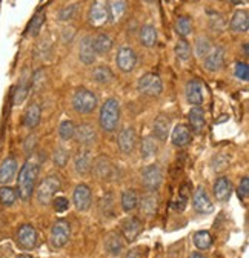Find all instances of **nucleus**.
<instances>
[{"mask_svg": "<svg viewBox=\"0 0 249 258\" xmlns=\"http://www.w3.org/2000/svg\"><path fill=\"white\" fill-rule=\"evenodd\" d=\"M39 171H40V166L33 158L25 161V165L22 166L19 177H17V196L20 197V200L28 202L31 196H33V190L36 187V181L39 177Z\"/></svg>", "mask_w": 249, "mask_h": 258, "instance_id": "obj_1", "label": "nucleus"}, {"mask_svg": "<svg viewBox=\"0 0 249 258\" xmlns=\"http://www.w3.org/2000/svg\"><path fill=\"white\" fill-rule=\"evenodd\" d=\"M100 127L105 133H114L120 123V103L117 99H108L102 108L99 115Z\"/></svg>", "mask_w": 249, "mask_h": 258, "instance_id": "obj_2", "label": "nucleus"}, {"mask_svg": "<svg viewBox=\"0 0 249 258\" xmlns=\"http://www.w3.org/2000/svg\"><path fill=\"white\" fill-rule=\"evenodd\" d=\"M97 95L86 88H79L73 95V108L79 114H91L97 108Z\"/></svg>", "mask_w": 249, "mask_h": 258, "instance_id": "obj_3", "label": "nucleus"}, {"mask_svg": "<svg viewBox=\"0 0 249 258\" xmlns=\"http://www.w3.org/2000/svg\"><path fill=\"white\" fill-rule=\"evenodd\" d=\"M60 186H61V181H60V177L55 175V174H51L48 175L46 178H43L37 187V192H36V197H37V202L42 205V206H46L52 202V199L55 197V194L60 190Z\"/></svg>", "mask_w": 249, "mask_h": 258, "instance_id": "obj_4", "label": "nucleus"}, {"mask_svg": "<svg viewBox=\"0 0 249 258\" xmlns=\"http://www.w3.org/2000/svg\"><path fill=\"white\" fill-rule=\"evenodd\" d=\"M71 238V226L67 220H57L49 232V243L54 249L67 246Z\"/></svg>", "mask_w": 249, "mask_h": 258, "instance_id": "obj_5", "label": "nucleus"}, {"mask_svg": "<svg viewBox=\"0 0 249 258\" xmlns=\"http://www.w3.org/2000/svg\"><path fill=\"white\" fill-rule=\"evenodd\" d=\"M137 89L140 94L143 95H149V97H157L162 94L163 91V83L162 79L157 74H145L139 79L137 82Z\"/></svg>", "mask_w": 249, "mask_h": 258, "instance_id": "obj_6", "label": "nucleus"}, {"mask_svg": "<svg viewBox=\"0 0 249 258\" xmlns=\"http://www.w3.org/2000/svg\"><path fill=\"white\" fill-rule=\"evenodd\" d=\"M88 20L92 26H103L109 22V11H108V0H94L88 13Z\"/></svg>", "mask_w": 249, "mask_h": 258, "instance_id": "obj_7", "label": "nucleus"}, {"mask_svg": "<svg viewBox=\"0 0 249 258\" xmlns=\"http://www.w3.org/2000/svg\"><path fill=\"white\" fill-rule=\"evenodd\" d=\"M163 181V171L159 165H149L142 171V183L149 192H155Z\"/></svg>", "mask_w": 249, "mask_h": 258, "instance_id": "obj_8", "label": "nucleus"}, {"mask_svg": "<svg viewBox=\"0 0 249 258\" xmlns=\"http://www.w3.org/2000/svg\"><path fill=\"white\" fill-rule=\"evenodd\" d=\"M16 240H17V244L23 250H31V249H34L37 246L39 235H37V231H36L34 226H31V224H22L20 228L17 229Z\"/></svg>", "mask_w": 249, "mask_h": 258, "instance_id": "obj_9", "label": "nucleus"}, {"mask_svg": "<svg viewBox=\"0 0 249 258\" xmlns=\"http://www.w3.org/2000/svg\"><path fill=\"white\" fill-rule=\"evenodd\" d=\"M76 142L80 146H88L91 148L97 142V131L96 126L92 123H82L79 126H76V134H74Z\"/></svg>", "mask_w": 249, "mask_h": 258, "instance_id": "obj_10", "label": "nucleus"}, {"mask_svg": "<svg viewBox=\"0 0 249 258\" xmlns=\"http://www.w3.org/2000/svg\"><path fill=\"white\" fill-rule=\"evenodd\" d=\"M115 63L120 71L123 73H131L136 68L137 63V54L133 48L130 46H121L115 55Z\"/></svg>", "mask_w": 249, "mask_h": 258, "instance_id": "obj_11", "label": "nucleus"}, {"mask_svg": "<svg viewBox=\"0 0 249 258\" xmlns=\"http://www.w3.org/2000/svg\"><path fill=\"white\" fill-rule=\"evenodd\" d=\"M193 208L197 214H211L214 211V205L212 200L209 197V194L206 190L205 186H199L194 192V197H193Z\"/></svg>", "mask_w": 249, "mask_h": 258, "instance_id": "obj_12", "label": "nucleus"}, {"mask_svg": "<svg viewBox=\"0 0 249 258\" xmlns=\"http://www.w3.org/2000/svg\"><path fill=\"white\" fill-rule=\"evenodd\" d=\"M73 203L77 211L85 212L91 208L92 203V196H91V189L88 184H77L73 194Z\"/></svg>", "mask_w": 249, "mask_h": 258, "instance_id": "obj_13", "label": "nucleus"}, {"mask_svg": "<svg viewBox=\"0 0 249 258\" xmlns=\"http://www.w3.org/2000/svg\"><path fill=\"white\" fill-rule=\"evenodd\" d=\"M92 166V155H91V148L88 146H80L77 152L74 154V168L77 174L86 175L91 171Z\"/></svg>", "mask_w": 249, "mask_h": 258, "instance_id": "obj_14", "label": "nucleus"}, {"mask_svg": "<svg viewBox=\"0 0 249 258\" xmlns=\"http://www.w3.org/2000/svg\"><path fill=\"white\" fill-rule=\"evenodd\" d=\"M184 94H186V100H188L190 105H193L196 108H200L203 105V85L200 83V80L191 79L188 83H186Z\"/></svg>", "mask_w": 249, "mask_h": 258, "instance_id": "obj_15", "label": "nucleus"}, {"mask_svg": "<svg viewBox=\"0 0 249 258\" xmlns=\"http://www.w3.org/2000/svg\"><path fill=\"white\" fill-rule=\"evenodd\" d=\"M117 145H118V149L123 154H131L136 149V145H137V133H136V129L131 127V126L121 129V133L118 134Z\"/></svg>", "mask_w": 249, "mask_h": 258, "instance_id": "obj_16", "label": "nucleus"}, {"mask_svg": "<svg viewBox=\"0 0 249 258\" xmlns=\"http://www.w3.org/2000/svg\"><path fill=\"white\" fill-rule=\"evenodd\" d=\"M143 229V223L137 217H128L127 220L121 221V235L127 241H134Z\"/></svg>", "mask_w": 249, "mask_h": 258, "instance_id": "obj_17", "label": "nucleus"}, {"mask_svg": "<svg viewBox=\"0 0 249 258\" xmlns=\"http://www.w3.org/2000/svg\"><path fill=\"white\" fill-rule=\"evenodd\" d=\"M137 206L143 217L152 218L155 214H157V209H159V196L155 192H149L139 200Z\"/></svg>", "mask_w": 249, "mask_h": 258, "instance_id": "obj_18", "label": "nucleus"}, {"mask_svg": "<svg viewBox=\"0 0 249 258\" xmlns=\"http://www.w3.org/2000/svg\"><path fill=\"white\" fill-rule=\"evenodd\" d=\"M214 197L219 203H226L229 202L232 196V183L229 181L228 177H220L217 178L214 183Z\"/></svg>", "mask_w": 249, "mask_h": 258, "instance_id": "obj_19", "label": "nucleus"}, {"mask_svg": "<svg viewBox=\"0 0 249 258\" xmlns=\"http://www.w3.org/2000/svg\"><path fill=\"white\" fill-rule=\"evenodd\" d=\"M91 171L94 172V175L99 180H108L112 177L114 166L109 161V158H106L105 155H100L94 160V163H92V166H91Z\"/></svg>", "mask_w": 249, "mask_h": 258, "instance_id": "obj_20", "label": "nucleus"}, {"mask_svg": "<svg viewBox=\"0 0 249 258\" xmlns=\"http://www.w3.org/2000/svg\"><path fill=\"white\" fill-rule=\"evenodd\" d=\"M17 160L14 157H8L2 161V165H0V184L5 186V184H10L14 177H16V172H17Z\"/></svg>", "mask_w": 249, "mask_h": 258, "instance_id": "obj_21", "label": "nucleus"}, {"mask_svg": "<svg viewBox=\"0 0 249 258\" xmlns=\"http://www.w3.org/2000/svg\"><path fill=\"white\" fill-rule=\"evenodd\" d=\"M225 64V52L222 48H214L205 57V68L211 73L220 71Z\"/></svg>", "mask_w": 249, "mask_h": 258, "instance_id": "obj_22", "label": "nucleus"}, {"mask_svg": "<svg viewBox=\"0 0 249 258\" xmlns=\"http://www.w3.org/2000/svg\"><path fill=\"white\" fill-rule=\"evenodd\" d=\"M169 129H171V120L166 115H159L154 120V126H152V133H154V139L165 142L169 136Z\"/></svg>", "mask_w": 249, "mask_h": 258, "instance_id": "obj_23", "label": "nucleus"}, {"mask_svg": "<svg viewBox=\"0 0 249 258\" xmlns=\"http://www.w3.org/2000/svg\"><path fill=\"white\" fill-rule=\"evenodd\" d=\"M79 58L85 64H92V63H94L96 52H94V48H92V37L91 36H85L80 40V45H79Z\"/></svg>", "mask_w": 249, "mask_h": 258, "instance_id": "obj_24", "label": "nucleus"}, {"mask_svg": "<svg viewBox=\"0 0 249 258\" xmlns=\"http://www.w3.org/2000/svg\"><path fill=\"white\" fill-rule=\"evenodd\" d=\"M172 143L177 146V148H184L191 143V139H193V134H191V129L186 126V124H177L172 131Z\"/></svg>", "mask_w": 249, "mask_h": 258, "instance_id": "obj_25", "label": "nucleus"}, {"mask_svg": "<svg viewBox=\"0 0 249 258\" xmlns=\"http://www.w3.org/2000/svg\"><path fill=\"white\" fill-rule=\"evenodd\" d=\"M40 118H42V109L39 103L36 102L31 103L23 114V126L28 129H34L40 123Z\"/></svg>", "mask_w": 249, "mask_h": 258, "instance_id": "obj_26", "label": "nucleus"}, {"mask_svg": "<svg viewBox=\"0 0 249 258\" xmlns=\"http://www.w3.org/2000/svg\"><path fill=\"white\" fill-rule=\"evenodd\" d=\"M231 31L234 32H247L249 29V14L246 10H237L231 19Z\"/></svg>", "mask_w": 249, "mask_h": 258, "instance_id": "obj_27", "label": "nucleus"}, {"mask_svg": "<svg viewBox=\"0 0 249 258\" xmlns=\"http://www.w3.org/2000/svg\"><path fill=\"white\" fill-rule=\"evenodd\" d=\"M139 37H140V43L145 48H152L155 43H157V29H155L154 25L146 23L140 28Z\"/></svg>", "mask_w": 249, "mask_h": 258, "instance_id": "obj_28", "label": "nucleus"}, {"mask_svg": "<svg viewBox=\"0 0 249 258\" xmlns=\"http://www.w3.org/2000/svg\"><path fill=\"white\" fill-rule=\"evenodd\" d=\"M105 249L108 253L117 256L123 250V238L118 232H109L105 237Z\"/></svg>", "mask_w": 249, "mask_h": 258, "instance_id": "obj_29", "label": "nucleus"}, {"mask_svg": "<svg viewBox=\"0 0 249 258\" xmlns=\"http://www.w3.org/2000/svg\"><path fill=\"white\" fill-rule=\"evenodd\" d=\"M188 120H190V126L194 133L200 134L203 129H205V124H206V118H205V112L202 111V108H193L188 114Z\"/></svg>", "mask_w": 249, "mask_h": 258, "instance_id": "obj_30", "label": "nucleus"}, {"mask_svg": "<svg viewBox=\"0 0 249 258\" xmlns=\"http://www.w3.org/2000/svg\"><path fill=\"white\" fill-rule=\"evenodd\" d=\"M128 4L127 0H108V11H109V20L117 22L120 20L125 13H127Z\"/></svg>", "mask_w": 249, "mask_h": 258, "instance_id": "obj_31", "label": "nucleus"}, {"mask_svg": "<svg viewBox=\"0 0 249 258\" xmlns=\"http://www.w3.org/2000/svg\"><path fill=\"white\" fill-rule=\"evenodd\" d=\"M112 39L108 34H99L96 39H92V48H94L96 55H105L112 48Z\"/></svg>", "mask_w": 249, "mask_h": 258, "instance_id": "obj_32", "label": "nucleus"}, {"mask_svg": "<svg viewBox=\"0 0 249 258\" xmlns=\"http://www.w3.org/2000/svg\"><path fill=\"white\" fill-rule=\"evenodd\" d=\"M159 152V145H157V140L154 137L148 136L142 140V145H140V154H142V158L143 160H149L152 157H155Z\"/></svg>", "mask_w": 249, "mask_h": 258, "instance_id": "obj_33", "label": "nucleus"}, {"mask_svg": "<svg viewBox=\"0 0 249 258\" xmlns=\"http://www.w3.org/2000/svg\"><path fill=\"white\" fill-rule=\"evenodd\" d=\"M137 203H139V196L134 189H127L123 190L121 194V199H120V205H121V209L125 212H131L137 208Z\"/></svg>", "mask_w": 249, "mask_h": 258, "instance_id": "obj_34", "label": "nucleus"}, {"mask_svg": "<svg viewBox=\"0 0 249 258\" xmlns=\"http://www.w3.org/2000/svg\"><path fill=\"white\" fill-rule=\"evenodd\" d=\"M92 79H94V82L99 83V85H108V83L112 82L114 74H112V71L108 67L102 64V67H97L94 70V73H92Z\"/></svg>", "mask_w": 249, "mask_h": 258, "instance_id": "obj_35", "label": "nucleus"}, {"mask_svg": "<svg viewBox=\"0 0 249 258\" xmlns=\"http://www.w3.org/2000/svg\"><path fill=\"white\" fill-rule=\"evenodd\" d=\"M19 196H17V190L11 186H2L0 187V203L4 206H13L16 202H17Z\"/></svg>", "mask_w": 249, "mask_h": 258, "instance_id": "obj_36", "label": "nucleus"}, {"mask_svg": "<svg viewBox=\"0 0 249 258\" xmlns=\"http://www.w3.org/2000/svg\"><path fill=\"white\" fill-rule=\"evenodd\" d=\"M29 92V85H28V80L26 79H22L17 85V88L14 89V95H13V103L16 106L22 105L26 99V95Z\"/></svg>", "mask_w": 249, "mask_h": 258, "instance_id": "obj_37", "label": "nucleus"}, {"mask_svg": "<svg viewBox=\"0 0 249 258\" xmlns=\"http://www.w3.org/2000/svg\"><path fill=\"white\" fill-rule=\"evenodd\" d=\"M174 28H175L177 34H178L180 37H186V36H190V34H191V31H193V23H191V20H190L188 17L181 16V17H177V20H175V23H174Z\"/></svg>", "mask_w": 249, "mask_h": 258, "instance_id": "obj_38", "label": "nucleus"}, {"mask_svg": "<svg viewBox=\"0 0 249 258\" xmlns=\"http://www.w3.org/2000/svg\"><path fill=\"white\" fill-rule=\"evenodd\" d=\"M194 244L200 250H206L212 246V235L208 231H199L194 234Z\"/></svg>", "mask_w": 249, "mask_h": 258, "instance_id": "obj_39", "label": "nucleus"}, {"mask_svg": "<svg viewBox=\"0 0 249 258\" xmlns=\"http://www.w3.org/2000/svg\"><path fill=\"white\" fill-rule=\"evenodd\" d=\"M76 134V124L71 120H64L58 124V136L61 140H71Z\"/></svg>", "mask_w": 249, "mask_h": 258, "instance_id": "obj_40", "label": "nucleus"}, {"mask_svg": "<svg viewBox=\"0 0 249 258\" xmlns=\"http://www.w3.org/2000/svg\"><path fill=\"white\" fill-rule=\"evenodd\" d=\"M174 52H175V55H177L180 60H183V61L190 60V57H191V45H190L188 42H186L184 39H180V40L175 43Z\"/></svg>", "mask_w": 249, "mask_h": 258, "instance_id": "obj_41", "label": "nucleus"}, {"mask_svg": "<svg viewBox=\"0 0 249 258\" xmlns=\"http://www.w3.org/2000/svg\"><path fill=\"white\" fill-rule=\"evenodd\" d=\"M43 22H45V13L36 14V16L33 17V20H31L29 25H28V29H26V31H28V34H29V36H33V37H36V36L39 34V31H40Z\"/></svg>", "mask_w": 249, "mask_h": 258, "instance_id": "obj_42", "label": "nucleus"}, {"mask_svg": "<svg viewBox=\"0 0 249 258\" xmlns=\"http://www.w3.org/2000/svg\"><path fill=\"white\" fill-rule=\"evenodd\" d=\"M52 158H54V163H55L58 168H65L67 163H68V160H70V152H68L65 148L58 146V148H55Z\"/></svg>", "mask_w": 249, "mask_h": 258, "instance_id": "obj_43", "label": "nucleus"}, {"mask_svg": "<svg viewBox=\"0 0 249 258\" xmlns=\"http://www.w3.org/2000/svg\"><path fill=\"white\" fill-rule=\"evenodd\" d=\"M211 51V42L208 37H199L196 40V55L200 58H205Z\"/></svg>", "mask_w": 249, "mask_h": 258, "instance_id": "obj_44", "label": "nucleus"}, {"mask_svg": "<svg viewBox=\"0 0 249 258\" xmlns=\"http://www.w3.org/2000/svg\"><path fill=\"white\" fill-rule=\"evenodd\" d=\"M45 83H46V74H45V71L43 70H37L33 74V77H31V88H33L34 92H39L45 86Z\"/></svg>", "mask_w": 249, "mask_h": 258, "instance_id": "obj_45", "label": "nucleus"}, {"mask_svg": "<svg viewBox=\"0 0 249 258\" xmlns=\"http://www.w3.org/2000/svg\"><path fill=\"white\" fill-rule=\"evenodd\" d=\"M100 212L103 217H112L114 215V199H112L111 194L103 196V199L100 202Z\"/></svg>", "mask_w": 249, "mask_h": 258, "instance_id": "obj_46", "label": "nucleus"}, {"mask_svg": "<svg viewBox=\"0 0 249 258\" xmlns=\"http://www.w3.org/2000/svg\"><path fill=\"white\" fill-rule=\"evenodd\" d=\"M234 74L238 80L241 82H247L249 79V67H247V63L244 61H237L235 63V68H234Z\"/></svg>", "mask_w": 249, "mask_h": 258, "instance_id": "obj_47", "label": "nucleus"}, {"mask_svg": "<svg viewBox=\"0 0 249 258\" xmlns=\"http://www.w3.org/2000/svg\"><path fill=\"white\" fill-rule=\"evenodd\" d=\"M76 11H77V5H76V4H74V5H68V7L61 8V10L58 11L57 17H58V20H61V22H67V20H71V19L76 16Z\"/></svg>", "mask_w": 249, "mask_h": 258, "instance_id": "obj_48", "label": "nucleus"}, {"mask_svg": "<svg viewBox=\"0 0 249 258\" xmlns=\"http://www.w3.org/2000/svg\"><path fill=\"white\" fill-rule=\"evenodd\" d=\"M51 203H52L54 211L58 212V214L67 212L68 208H70V202H68V199H65V197H54Z\"/></svg>", "mask_w": 249, "mask_h": 258, "instance_id": "obj_49", "label": "nucleus"}, {"mask_svg": "<svg viewBox=\"0 0 249 258\" xmlns=\"http://www.w3.org/2000/svg\"><path fill=\"white\" fill-rule=\"evenodd\" d=\"M212 168H214V171H223V169H226L228 168V158L225 155H222V154L215 155L214 160H212Z\"/></svg>", "mask_w": 249, "mask_h": 258, "instance_id": "obj_50", "label": "nucleus"}, {"mask_svg": "<svg viewBox=\"0 0 249 258\" xmlns=\"http://www.w3.org/2000/svg\"><path fill=\"white\" fill-rule=\"evenodd\" d=\"M237 192H238V197L241 200H247V197H249V178L247 177H243L241 178Z\"/></svg>", "mask_w": 249, "mask_h": 258, "instance_id": "obj_51", "label": "nucleus"}, {"mask_svg": "<svg viewBox=\"0 0 249 258\" xmlns=\"http://www.w3.org/2000/svg\"><path fill=\"white\" fill-rule=\"evenodd\" d=\"M36 143H37V137L36 136H29L28 139H26V142H25V149H26V152H31L34 149V146H36Z\"/></svg>", "mask_w": 249, "mask_h": 258, "instance_id": "obj_52", "label": "nucleus"}, {"mask_svg": "<svg viewBox=\"0 0 249 258\" xmlns=\"http://www.w3.org/2000/svg\"><path fill=\"white\" fill-rule=\"evenodd\" d=\"M125 258H142V253H140L139 249H131Z\"/></svg>", "mask_w": 249, "mask_h": 258, "instance_id": "obj_53", "label": "nucleus"}, {"mask_svg": "<svg viewBox=\"0 0 249 258\" xmlns=\"http://www.w3.org/2000/svg\"><path fill=\"white\" fill-rule=\"evenodd\" d=\"M188 258H206V256L202 252H193V253H190Z\"/></svg>", "mask_w": 249, "mask_h": 258, "instance_id": "obj_54", "label": "nucleus"}, {"mask_svg": "<svg viewBox=\"0 0 249 258\" xmlns=\"http://www.w3.org/2000/svg\"><path fill=\"white\" fill-rule=\"evenodd\" d=\"M247 48H249V45H247V42H246V43L243 45V54H244V57H247V54H249V52H247Z\"/></svg>", "mask_w": 249, "mask_h": 258, "instance_id": "obj_55", "label": "nucleus"}, {"mask_svg": "<svg viewBox=\"0 0 249 258\" xmlns=\"http://www.w3.org/2000/svg\"><path fill=\"white\" fill-rule=\"evenodd\" d=\"M19 258H33V256L28 255V253H22V255H19Z\"/></svg>", "mask_w": 249, "mask_h": 258, "instance_id": "obj_56", "label": "nucleus"}, {"mask_svg": "<svg viewBox=\"0 0 249 258\" xmlns=\"http://www.w3.org/2000/svg\"><path fill=\"white\" fill-rule=\"evenodd\" d=\"M229 2H232L234 5H238V4H241V2H243V0H229Z\"/></svg>", "mask_w": 249, "mask_h": 258, "instance_id": "obj_57", "label": "nucleus"}]
</instances>
